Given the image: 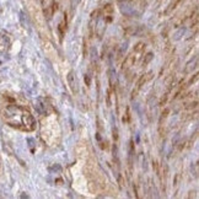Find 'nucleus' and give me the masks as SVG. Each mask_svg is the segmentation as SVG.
Masks as SVG:
<instances>
[{
  "label": "nucleus",
  "instance_id": "nucleus-4",
  "mask_svg": "<svg viewBox=\"0 0 199 199\" xmlns=\"http://www.w3.org/2000/svg\"><path fill=\"white\" fill-rule=\"evenodd\" d=\"M49 170H50V171H55V170H57L58 172H60V170H62V168H60V166H58V165H57V166H53V167H50Z\"/></svg>",
  "mask_w": 199,
  "mask_h": 199
},
{
  "label": "nucleus",
  "instance_id": "nucleus-1",
  "mask_svg": "<svg viewBox=\"0 0 199 199\" xmlns=\"http://www.w3.org/2000/svg\"><path fill=\"white\" fill-rule=\"evenodd\" d=\"M68 82H69V86H70L71 91L74 94H77L79 91V82H77V79L75 76V73L74 71H70L68 75Z\"/></svg>",
  "mask_w": 199,
  "mask_h": 199
},
{
  "label": "nucleus",
  "instance_id": "nucleus-2",
  "mask_svg": "<svg viewBox=\"0 0 199 199\" xmlns=\"http://www.w3.org/2000/svg\"><path fill=\"white\" fill-rule=\"evenodd\" d=\"M35 108L39 114H44L47 112V105H46V101L43 98H37L35 101Z\"/></svg>",
  "mask_w": 199,
  "mask_h": 199
},
{
  "label": "nucleus",
  "instance_id": "nucleus-3",
  "mask_svg": "<svg viewBox=\"0 0 199 199\" xmlns=\"http://www.w3.org/2000/svg\"><path fill=\"white\" fill-rule=\"evenodd\" d=\"M20 20H21V24L24 27H27L29 29V26H30V21H29V17H27V15L24 12V11H21L20 12Z\"/></svg>",
  "mask_w": 199,
  "mask_h": 199
}]
</instances>
